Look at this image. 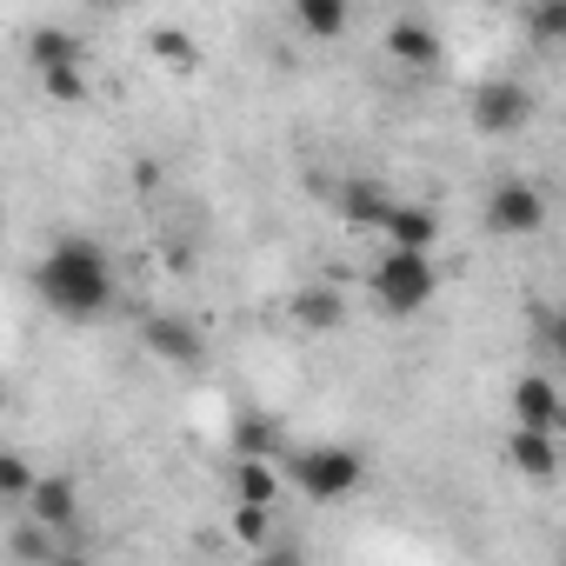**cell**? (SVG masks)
I'll list each match as a JSON object with an SVG mask.
<instances>
[{
  "label": "cell",
  "mask_w": 566,
  "mask_h": 566,
  "mask_svg": "<svg viewBox=\"0 0 566 566\" xmlns=\"http://www.w3.org/2000/svg\"><path fill=\"white\" fill-rule=\"evenodd\" d=\"M34 301L54 321H101L120 301V280L101 240H54L34 266Z\"/></svg>",
  "instance_id": "cell-1"
},
{
  "label": "cell",
  "mask_w": 566,
  "mask_h": 566,
  "mask_svg": "<svg viewBox=\"0 0 566 566\" xmlns=\"http://www.w3.org/2000/svg\"><path fill=\"white\" fill-rule=\"evenodd\" d=\"M287 480L301 486V500H314V506H334V500H354V493H360V480H367V460H360L354 447H334V440H321V447H301V453H287Z\"/></svg>",
  "instance_id": "cell-2"
},
{
  "label": "cell",
  "mask_w": 566,
  "mask_h": 566,
  "mask_svg": "<svg viewBox=\"0 0 566 566\" xmlns=\"http://www.w3.org/2000/svg\"><path fill=\"white\" fill-rule=\"evenodd\" d=\"M374 301L387 307V314H427L433 307V294H440V266H433V253H413V247H387L380 260H374Z\"/></svg>",
  "instance_id": "cell-3"
},
{
  "label": "cell",
  "mask_w": 566,
  "mask_h": 566,
  "mask_svg": "<svg viewBox=\"0 0 566 566\" xmlns=\"http://www.w3.org/2000/svg\"><path fill=\"white\" fill-rule=\"evenodd\" d=\"M486 227H493V233H513V240L539 233V227H546V193H539L533 180H500V187L486 193Z\"/></svg>",
  "instance_id": "cell-4"
},
{
  "label": "cell",
  "mask_w": 566,
  "mask_h": 566,
  "mask_svg": "<svg viewBox=\"0 0 566 566\" xmlns=\"http://www.w3.org/2000/svg\"><path fill=\"white\" fill-rule=\"evenodd\" d=\"M140 354H154L160 367H200L207 334H200L187 314H147V321H140Z\"/></svg>",
  "instance_id": "cell-5"
},
{
  "label": "cell",
  "mask_w": 566,
  "mask_h": 566,
  "mask_svg": "<svg viewBox=\"0 0 566 566\" xmlns=\"http://www.w3.org/2000/svg\"><path fill=\"white\" fill-rule=\"evenodd\" d=\"M526 120H533V94H526V87H513V81L473 87V127H480V134L506 140V134H520Z\"/></svg>",
  "instance_id": "cell-6"
},
{
  "label": "cell",
  "mask_w": 566,
  "mask_h": 566,
  "mask_svg": "<svg viewBox=\"0 0 566 566\" xmlns=\"http://www.w3.org/2000/svg\"><path fill=\"white\" fill-rule=\"evenodd\" d=\"M41 526H54L61 539L81 526V480H67V473H34V486H28V500H21Z\"/></svg>",
  "instance_id": "cell-7"
},
{
  "label": "cell",
  "mask_w": 566,
  "mask_h": 566,
  "mask_svg": "<svg viewBox=\"0 0 566 566\" xmlns=\"http://www.w3.org/2000/svg\"><path fill=\"white\" fill-rule=\"evenodd\" d=\"M513 420H520V427H546V433L566 427V400H559L553 374H520V380H513Z\"/></svg>",
  "instance_id": "cell-8"
},
{
  "label": "cell",
  "mask_w": 566,
  "mask_h": 566,
  "mask_svg": "<svg viewBox=\"0 0 566 566\" xmlns=\"http://www.w3.org/2000/svg\"><path fill=\"white\" fill-rule=\"evenodd\" d=\"M380 233H387V247L433 253V247H440V213H433V207H420V200H394V207H387V220H380Z\"/></svg>",
  "instance_id": "cell-9"
},
{
  "label": "cell",
  "mask_w": 566,
  "mask_h": 566,
  "mask_svg": "<svg viewBox=\"0 0 566 566\" xmlns=\"http://www.w3.org/2000/svg\"><path fill=\"white\" fill-rule=\"evenodd\" d=\"M506 460H513V473H526V480H553V473H559V433H546V427H520V420H513V433H506Z\"/></svg>",
  "instance_id": "cell-10"
},
{
  "label": "cell",
  "mask_w": 566,
  "mask_h": 566,
  "mask_svg": "<svg viewBox=\"0 0 566 566\" xmlns=\"http://www.w3.org/2000/svg\"><path fill=\"white\" fill-rule=\"evenodd\" d=\"M387 207H394V193H387L380 180H347V187H340V220H347L354 233H380Z\"/></svg>",
  "instance_id": "cell-11"
},
{
  "label": "cell",
  "mask_w": 566,
  "mask_h": 566,
  "mask_svg": "<svg viewBox=\"0 0 566 566\" xmlns=\"http://www.w3.org/2000/svg\"><path fill=\"white\" fill-rule=\"evenodd\" d=\"M294 28L327 48V41H340L354 28V0H294Z\"/></svg>",
  "instance_id": "cell-12"
},
{
  "label": "cell",
  "mask_w": 566,
  "mask_h": 566,
  "mask_svg": "<svg viewBox=\"0 0 566 566\" xmlns=\"http://www.w3.org/2000/svg\"><path fill=\"white\" fill-rule=\"evenodd\" d=\"M74 61H87V41H81V34H67V28H34V34H28V67H34V74L74 67Z\"/></svg>",
  "instance_id": "cell-13"
},
{
  "label": "cell",
  "mask_w": 566,
  "mask_h": 566,
  "mask_svg": "<svg viewBox=\"0 0 566 566\" xmlns=\"http://www.w3.org/2000/svg\"><path fill=\"white\" fill-rule=\"evenodd\" d=\"M387 54H394L400 67H433V61H440V34H433L427 21H394V28H387Z\"/></svg>",
  "instance_id": "cell-14"
},
{
  "label": "cell",
  "mask_w": 566,
  "mask_h": 566,
  "mask_svg": "<svg viewBox=\"0 0 566 566\" xmlns=\"http://www.w3.org/2000/svg\"><path fill=\"white\" fill-rule=\"evenodd\" d=\"M294 321H301L307 334H334V327L347 321V301H340V287H301V301H294Z\"/></svg>",
  "instance_id": "cell-15"
},
{
  "label": "cell",
  "mask_w": 566,
  "mask_h": 566,
  "mask_svg": "<svg viewBox=\"0 0 566 566\" xmlns=\"http://www.w3.org/2000/svg\"><path fill=\"white\" fill-rule=\"evenodd\" d=\"M233 493H240V506H273V493H280V473H273V460H260V453H240V467H233Z\"/></svg>",
  "instance_id": "cell-16"
},
{
  "label": "cell",
  "mask_w": 566,
  "mask_h": 566,
  "mask_svg": "<svg viewBox=\"0 0 566 566\" xmlns=\"http://www.w3.org/2000/svg\"><path fill=\"white\" fill-rule=\"evenodd\" d=\"M8 553H14V559H54V553H67V539H61L54 526H41V520L28 513V520H21V526L8 533Z\"/></svg>",
  "instance_id": "cell-17"
},
{
  "label": "cell",
  "mask_w": 566,
  "mask_h": 566,
  "mask_svg": "<svg viewBox=\"0 0 566 566\" xmlns=\"http://www.w3.org/2000/svg\"><path fill=\"white\" fill-rule=\"evenodd\" d=\"M147 48H154V61L174 67V74H193V67H200V48H193V34H180V28H154Z\"/></svg>",
  "instance_id": "cell-18"
},
{
  "label": "cell",
  "mask_w": 566,
  "mask_h": 566,
  "mask_svg": "<svg viewBox=\"0 0 566 566\" xmlns=\"http://www.w3.org/2000/svg\"><path fill=\"white\" fill-rule=\"evenodd\" d=\"M28 486H34V460L14 453V447H0V506H21Z\"/></svg>",
  "instance_id": "cell-19"
},
{
  "label": "cell",
  "mask_w": 566,
  "mask_h": 566,
  "mask_svg": "<svg viewBox=\"0 0 566 566\" xmlns=\"http://www.w3.org/2000/svg\"><path fill=\"white\" fill-rule=\"evenodd\" d=\"M41 87H48V101L81 107V101H87V61H74V67H48V74H41Z\"/></svg>",
  "instance_id": "cell-20"
},
{
  "label": "cell",
  "mask_w": 566,
  "mask_h": 566,
  "mask_svg": "<svg viewBox=\"0 0 566 566\" xmlns=\"http://www.w3.org/2000/svg\"><path fill=\"white\" fill-rule=\"evenodd\" d=\"M526 34H533V48H559V34H566V0H533Z\"/></svg>",
  "instance_id": "cell-21"
},
{
  "label": "cell",
  "mask_w": 566,
  "mask_h": 566,
  "mask_svg": "<svg viewBox=\"0 0 566 566\" xmlns=\"http://www.w3.org/2000/svg\"><path fill=\"white\" fill-rule=\"evenodd\" d=\"M233 440H240V453H260V460H273V453H280L273 420H240V427H233Z\"/></svg>",
  "instance_id": "cell-22"
},
{
  "label": "cell",
  "mask_w": 566,
  "mask_h": 566,
  "mask_svg": "<svg viewBox=\"0 0 566 566\" xmlns=\"http://www.w3.org/2000/svg\"><path fill=\"white\" fill-rule=\"evenodd\" d=\"M233 539L260 553V546H266V506H240V513H233Z\"/></svg>",
  "instance_id": "cell-23"
},
{
  "label": "cell",
  "mask_w": 566,
  "mask_h": 566,
  "mask_svg": "<svg viewBox=\"0 0 566 566\" xmlns=\"http://www.w3.org/2000/svg\"><path fill=\"white\" fill-rule=\"evenodd\" d=\"M0 413H8V387H0Z\"/></svg>",
  "instance_id": "cell-24"
}]
</instances>
